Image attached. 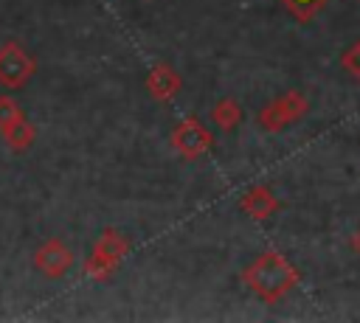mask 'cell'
<instances>
[{"label":"cell","mask_w":360,"mask_h":323,"mask_svg":"<svg viewBox=\"0 0 360 323\" xmlns=\"http://www.w3.org/2000/svg\"><path fill=\"white\" fill-rule=\"evenodd\" d=\"M298 281H301V272L278 250H262L242 270V284L264 303H278L298 286Z\"/></svg>","instance_id":"obj_1"},{"label":"cell","mask_w":360,"mask_h":323,"mask_svg":"<svg viewBox=\"0 0 360 323\" xmlns=\"http://www.w3.org/2000/svg\"><path fill=\"white\" fill-rule=\"evenodd\" d=\"M127 253H129V236L124 230H118V228H104L96 236L90 253L84 258V272L93 281H107V278H112L118 272V267L127 258Z\"/></svg>","instance_id":"obj_2"},{"label":"cell","mask_w":360,"mask_h":323,"mask_svg":"<svg viewBox=\"0 0 360 323\" xmlns=\"http://www.w3.org/2000/svg\"><path fill=\"white\" fill-rule=\"evenodd\" d=\"M309 110V101L301 90H287L278 98H273L267 107L259 110L256 115V126L264 132H281L284 126L295 124L298 118H304Z\"/></svg>","instance_id":"obj_3"},{"label":"cell","mask_w":360,"mask_h":323,"mask_svg":"<svg viewBox=\"0 0 360 323\" xmlns=\"http://www.w3.org/2000/svg\"><path fill=\"white\" fill-rule=\"evenodd\" d=\"M37 73L34 56L14 39L0 45V87L6 90H20L25 87Z\"/></svg>","instance_id":"obj_4"},{"label":"cell","mask_w":360,"mask_h":323,"mask_svg":"<svg viewBox=\"0 0 360 323\" xmlns=\"http://www.w3.org/2000/svg\"><path fill=\"white\" fill-rule=\"evenodd\" d=\"M169 140H172L174 152H177L180 157H186V160H200V157H205V154L214 149V135H211L197 118L180 121V124L172 129Z\"/></svg>","instance_id":"obj_5"},{"label":"cell","mask_w":360,"mask_h":323,"mask_svg":"<svg viewBox=\"0 0 360 323\" xmlns=\"http://www.w3.org/2000/svg\"><path fill=\"white\" fill-rule=\"evenodd\" d=\"M73 264H76L73 250H70L62 239H56V236L45 239V242L34 250V267H37L45 278H65Z\"/></svg>","instance_id":"obj_6"},{"label":"cell","mask_w":360,"mask_h":323,"mask_svg":"<svg viewBox=\"0 0 360 323\" xmlns=\"http://www.w3.org/2000/svg\"><path fill=\"white\" fill-rule=\"evenodd\" d=\"M236 205L245 216H250L256 222H264V219H270L281 211V199L267 185H250L245 194H239Z\"/></svg>","instance_id":"obj_7"},{"label":"cell","mask_w":360,"mask_h":323,"mask_svg":"<svg viewBox=\"0 0 360 323\" xmlns=\"http://www.w3.org/2000/svg\"><path fill=\"white\" fill-rule=\"evenodd\" d=\"M143 87H146V93H149L155 101L166 104V101H174V98H177V93L183 90V79H180V73H177L174 67H169V65H155V67L146 73Z\"/></svg>","instance_id":"obj_8"},{"label":"cell","mask_w":360,"mask_h":323,"mask_svg":"<svg viewBox=\"0 0 360 323\" xmlns=\"http://www.w3.org/2000/svg\"><path fill=\"white\" fill-rule=\"evenodd\" d=\"M211 124L217 129H222V132H233L242 124V107L233 98H219L211 107Z\"/></svg>","instance_id":"obj_9"},{"label":"cell","mask_w":360,"mask_h":323,"mask_svg":"<svg viewBox=\"0 0 360 323\" xmlns=\"http://www.w3.org/2000/svg\"><path fill=\"white\" fill-rule=\"evenodd\" d=\"M3 140L8 143L11 152H25V149L34 146V140H37V129H34V124H31L28 118H22V121H17L14 126L3 129Z\"/></svg>","instance_id":"obj_10"},{"label":"cell","mask_w":360,"mask_h":323,"mask_svg":"<svg viewBox=\"0 0 360 323\" xmlns=\"http://www.w3.org/2000/svg\"><path fill=\"white\" fill-rule=\"evenodd\" d=\"M290 14H292V20H298V22H312V17L329 3V0H278Z\"/></svg>","instance_id":"obj_11"},{"label":"cell","mask_w":360,"mask_h":323,"mask_svg":"<svg viewBox=\"0 0 360 323\" xmlns=\"http://www.w3.org/2000/svg\"><path fill=\"white\" fill-rule=\"evenodd\" d=\"M25 115H22V107L8 95V93H0V132L3 129H8V126H14L17 121H22Z\"/></svg>","instance_id":"obj_12"},{"label":"cell","mask_w":360,"mask_h":323,"mask_svg":"<svg viewBox=\"0 0 360 323\" xmlns=\"http://www.w3.org/2000/svg\"><path fill=\"white\" fill-rule=\"evenodd\" d=\"M340 65H343V70H346V73H352V76L360 81V39H357L352 48H346V51H343Z\"/></svg>","instance_id":"obj_13"},{"label":"cell","mask_w":360,"mask_h":323,"mask_svg":"<svg viewBox=\"0 0 360 323\" xmlns=\"http://www.w3.org/2000/svg\"><path fill=\"white\" fill-rule=\"evenodd\" d=\"M349 244H352V250H354V253L360 256V228H357V230L352 233V239H349Z\"/></svg>","instance_id":"obj_14"}]
</instances>
